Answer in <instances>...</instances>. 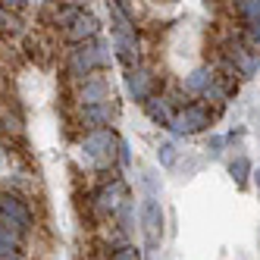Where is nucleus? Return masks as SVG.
I'll list each match as a JSON object with an SVG mask.
<instances>
[{
  "mask_svg": "<svg viewBox=\"0 0 260 260\" xmlns=\"http://www.w3.org/2000/svg\"><path fill=\"white\" fill-rule=\"evenodd\" d=\"M210 125H213V110L207 104H185L182 110H176L170 132L179 138H191L201 132H210Z\"/></svg>",
  "mask_w": 260,
  "mask_h": 260,
  "instance_id": "obj_6",
  "label": "nucleus"
},
{
  "mask_svg": "<svg viewBox=\"0 0 260 260\" xmlns=\"http://www.w3.org/2000/svg\"><path fill=\"white\" fill-rule=\"evenodd\" d=\"M113 101V85H110L107 76H88L79 82V104L88 107V104H107Z\"/></svg>",
  "mask_w": 260,
  "mask_h": 260,
  "instance_id": "obj_11",
  "label": "nucleus"
},
{
  "mask_svg": "<svg viewBox=\"0 0 260 260\" xmlns=\"http://www.w3.org/2000/svg\"><path fill=\"white\" fill-rule=\"evenodd\" d=\"M63 35L72 41V44H82V41H91V38H98L101 35V19L91 10H85L82 7V13L76 16V19H72L66 28H63Z\"/></svg>",
  "mask_w": 260,
  "mask_h": 260,
  "instance_id": "obj_10",
  "label": "nucleus"
},
{
  "mask_svg": "<svg viewBox=\"0 0 260 260\" xmlns=\"http://www.w3.org/2000/svg\"><path fill=\"white\" fill-rule=\"evenodd\" d=\"M107 13H110V41H113L116 60L125 63V69L141 63V41H138L135 16H128L116 0H107Z\"/></svg>",
  "mask_w": 260,
  "mask_h": 260,
  "instance_id": "obj_1",
  "label": "nucleus"
},
{
  "mask_svg": "<svg viewBox=\"0 0 260 260\" xmlns=\"http://www.w3.org/2000/svg\"><path fill=\"white\" fill-rule=\"evenodd\" d=\"M35 226V216L28 210V204L16 194H0V229H7L13 235H28Z\"/></svg>",
  "mask_w": 260,
  "mask_h": 260,
  "instance_id": "obj_7",
  "label": "nucleus"
},
{
  "mask_svg": "<svg viewBox=\"0 0 260 260\" xmlns=\"http://www.w3.org/2000/svg\"><path fill=\"white\" fill-rule=\"evenodd\" d=\"M238 38L245 41L248 47L260 50V19H251V22H241V31H238Z\"/></svg>",
  "mask_w": 260,
  "mask_h": 260,
  "instance_id": "obj_20",
  "label": "nucleus"
},
{
  "mask_svg": "<svg viewBox=\"0 0 260 260\" xmlns=\"http://www.w3.org/2000/svg\"><path fill=\"white\" fill-rule=\"evenodd\" d=\"M113 41L110 38H91V41H82L69 50V57H66V76L69 79H88V76H94L98 69H107L110 63H113Z\"/></svg>",
  "mask_w": 260,
  "mask_h": 260,
  "instance_id": "obj_2",
  "label": "nucleus"
},
{
  "mask_svg": "<svg viewBox=\"0 0 260 260\" xmlns=\"http://www.w3.org/2000/svg\"><path fill=\"white\" fill-rule=\"evenodd\" d=\"M226 173H229V179L235 182V188H245V185L251 182L254 163H251V157H248V154H235V157H229V160H226Z\"/></svg>",
  "mask_w": 260,
  "mask_h": 260,
  "instance_id": "obj_15",
  "label": "nucleus"
},
{
  "mask_svg": "<svg viewBox=\"0 0 260 260\" xmlns=\"http://www.w3.org/2000/svg\"><path fill=\"white\" fill-rule=\"evenodd\" d=\"M119 163H122V166H128V163H132V154H128V144H125V141L119 144Z\"/></svg>",
  "mask_w": 260,
  "mask_h": 260,
  "instance_id": "obj_26",
  "label": "nucleus"
},
{
  "mask_svg": "<svg viewBox=\"0 0 260 260\" xmlns=\"http://www.w3.org/2000/svg\"><path fill=\"white\" fill-rule=\"evenodd\" d=\"M257 251H260V235H257Z\"/></svg>",
  "mask_w": 260,
  "mask_h": 260,
  "instance_id": "obj_29",
  "label": "nucleus"
},
{
  "mask_svg": "<svg viewBox=\"0 0 260 260\" xmlns=\"http://www.w3.org/2000/svg\"><path fill=\"white\" fill-rule=\"evenodd\" d=\"M25 4H28V0H0V7L10 10V13H22V10H25Z\"/></svg>",
  "mask_w": 260,
  "mask_h": 260,
  "instance_id": "obj_25",
  "label": "nucleus"
},
{
  "mask_svg": "<svg viewBox=\"0 0 260 260\" xmlns=\"http://www.w3.org/2000/svg\"><path fill=\"white\" fill-rule=\"evenodd\" d=\"M113 219L119 222V229H122L125 235L132 232V229H135V201H132V198H125V201H122V207L116 210Z\"/></svg>",
  "mask_w": 260,
  "mask_h": 260,
  "instance_id": "obj_18",
  "label": "nucleus"
},
{
  "mask_svg": "<svg viewBox=\"0 0 260 260\" xmlns=\"http://www.w3.org/2000/svg\"><path fill=\"white\" fill-rule=\"evenodd\" d=\"M16 25H19V22L13 19V13L0 7V31H16Z\"/></svg>",
  "mask_w": 260,
  "mask_h": 260,
  "instance_id": "obj_24",
  "label": "nucleus"
},
{
  "mask_svg": "<svg viewBox=\"0 0 260 260\" xmlns=\"http://www.w3.org/2000/svg\"><path fill=\"white\" fill-rule=\"evenodd\" d=\"M128 198V188L122 179H110L107 185L94 191V201H91V207H94L98 216H116V210L122 207V201Z\"/></svg>",
  "mask_w": 260,
  "mask_h": 260,
  "instance_id": "obj_8",
  "label": "nucleus"
},
{
  "mask_svg": "<svg viewBox=\"0 0 260 260\" xmlns=\"http://www.w3.org/2000/svg\"><path fill=\"white\" fill-rule=\"evenodd\" d=\"M79 119H82V125L88 128H113V122H116V104L113 101H107V104H88V107H82V113H79Z\"/></svg>",
  "mask_w": 260,
  "mask_h": 260,
  "instance_id": "obj_12",
  "label": "nucleus"
},
{
  "mask_svg": "<svg viewBox=\"0 0 260 260\" xmlns=\"http://www.w3.org/2000/svg\"><path fill=\"white\" fill-rule=\"evenodd\" d=\"M0 260H22L19 254V235L0 229Z\"/></svg>",
  "mask_w": 260,
  "mask_h": 260,
  "instance_id": "obj_16",
  "label": "nucleus"
},
{
  "mask_svg": "<svg viewBox=\"0 0 260 260\" xmlns=\"http://www.w3.org/2000/svg\"><path fill=\"white\" fill-rule=\"evenodd\" d=\"M141 185H144V194H151V198H157V194L163 191L160 176H157L154 170H141Z\"/></svg>",
  "mask_w": 260,
  "mask_h": 260,
  "instance_id": "obj_22",
  "label": "nucleus"
},
{
  "mask_svg": "<svg viewBox=\"0 0 260 260\" xmlns=\"http://www.w3.org/2000/svg\"><path fill=\"white\" fill-rule=\"evenodd\" d=\"M251 182H254V188H257V194H260V166L251 173Z\"/></svg>",
  "mask_w": 260,
  "mask_h": 260,
  "instance_id": "obj_27",
  "label": "nucleus"
},
{
  "mask_svg": "<svg viewBox=\"0 0 260 260\" xmlns=\"http://www.w3.org/2000/svg\"><path fill=\"white\" fill-rule=\"evenodd\" d=\"M110 260H144V254L135 245H122V248H116L113 254H110Z\"/></svg>",
  "mask_w": 260,
  "mask_h": 260,
  "instance_id": "obj_23",
  "label": "nucleus"
},
{
  "mask_svg": "<svg viewBox=\"0 0 260 260\" xmlns=\"http://www.w3.org/2000/svg\"><path fill=\"white\" fill-rule=\"evenodd\" d=\"M119 144H122V138L113 128H91L82 138V157L94 170H113L119 163Z\"/></svg>",
  "mask_w": 260,
  "mask_h": 260,
  "instance_id": "obj_3",
  "label": "nucleus"
},
{
  "mask_svg": "<svg viewBox=\"0 0 260 260\" xmlns=\"http://www.w3.org/2000/svg\"><path fill=\"white\" fill-rule=\"evenodd\" d=\"M226 147H229L226 144V135H219V132H210L207 135V157L210 160H219L222 154H226Z\"/></svg>",
  "mask_w": 260,
  "mask_h": 260,
  "instance_id": "obj_21",
  "label": "nucleus"
},
{
  "mask_svg": "<svg viewBox=\"0 0 260 260\" xmlns=\"http://www.w3.org/2000/svg\"><path fill=\"white\" fill-rule=\"evenodd\" d=\"M141 107H144V116L151 119L154 125H160V128H170V125H173L176 110L170 107V101H166V98H160V94H151V98H147Z\"/></svg>",
  "mask_w": 260,
  "mask_h": 260,
  "instance_id": "obj_14",
  "label": "nucleus"
},
{
  "mask_svg": "<svg viewBox=\"0 0 260 260\" xmlns=\"http://www.w3.org/2000/svg\"><path fill=\"white\" fill-rule=\"evenodd\" d=\"M66 4H79V7H82V0H66Z\"/></svg>",
  "mask_w": 260,
  "mask_h": 260,
  "instance_id": "obj_28",
  "label": "nucleus"
},
{
  "mask_svg": "<svg viewBox=\"0 0 260 260\" xmlns=\"http://www.w3.org/2000/svg\"><path fill=\"white\" fill-rule=\"evenodd\" d=\"M222 69H229L238 82H251L260 76V50L248 47L241 38H229L222 44Z\"/></svg>",
  "mask_w": 260,
  "mask_h": 260,
  "instance_id": "obj_4",
  "label": "nucleus"
},
{
  "mask_svg": "<svg viewBox=\"0 0 260 260\" xmlns=\"http://www.w3.org/2000/svg\"><path fill=\"white\" fill-rule=\"evenodd\" d=\"M179 147H176V141H160V147H157V160H160V166L163 170H176L179 166Z\"/></svg>",
  "mask_w": 260,
  "mask_h": 260,
  "instance_id": "obj_17",
  "label": "nucleus"
},
{
  "mask_svg": "<svg viewBox=\"0 0 260 260\" xmlns=\"http://www.w3.org/2000/svg\"><path fill=\"white\" fill-rule=\"evenodd\" d=\"M232 10L241 22H251L260 19V0H232Z\"/></svg>",
  "mask_w": 260,
  "mask_h": 260,
  "instance_id": "obj_19",
  "label": "nucleus"
},
{
  "mask_svg": "<svg viewBox=\"0 0 260 260\" xmlns=\"http://www.w3.org/2000/svg\"><path fill=\"white\" fill-rule=\"evenodd\" d=\"M213 76H216V69H213L210 63L194 66L188 76H182V91H185L188 98H201L204 91H207V85L213 82Z\"/></svg>",
  "mask_w": 260,
  "mask_h": 260,
  "instance_id": "obj_13",
  "label": "nucleus"
},
{
  "mask_svg": "<svg viewBox=\"0 0 260 260\" xmlns=\"http://www.w3.org/2000/svg\"><path fill=\"white\" fill-rule=\"evenodd\" d=\"M138 222H141V235H144V257L147 260H154L160 245H163V207H160V201L151 198V194H144L141 198V207H138Z\"/></svg>",
  "mask_w": 260,
  "mask_h": 260,
  "instance_id": "obj_5",
  "label": "nucleus"
},
{
  "mask_svg": "<svg viewBox=\"0 0 260 260\" xmlns=\"http://www.w3.org/2000/svg\"><path fill=\"white\" fill-rule=\"evenodd\" d=\"M125 94L132 98L135 104H144L147 98L154 94V88H157V76L151 69H147L144 63H135V66H128L125 69Z\"/></svg>",
  "mask_w": 260,
  "mask_h": 260,
  "instance_id": "obj_9",
  "label": "nucleus"
}]
</instances>
